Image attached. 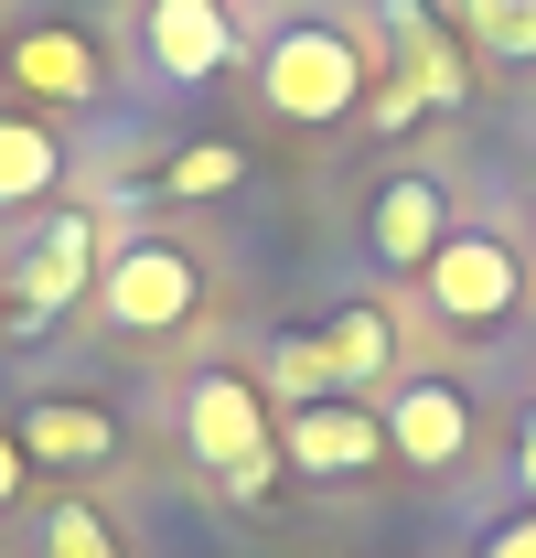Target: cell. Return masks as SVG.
<instances>
[{"label":"cell","instance_id":"obj_16","mask_svg":"<svg viewBox=\"0 0 536 558\" xmlns=\"http://www.w3.org/2000/svg\"><path fill=\"white\" fill-rule=\"evenodd\" d=\"M268 387H279L290 409H312V398H343V387H333V354H322V333H301V344L268 354Z\"/></svg>","mask_w":536,"mask_h":558},{"label":"cell","instance_id":"obj_2","mask_svg":"<svg viewBox=\"0 0 536 558\" xmlns=\"http://www.w3.org/2000/svg\"><path fill=\"white\" fill-rule=\"evenodd\" d=\"M365 44L343 33V22H290V33H268V54H258V86H268V108L279 119H301V130H322V119H354L376 86H365Z\"/></svg>","mask_w":536,"mask_h":558},{"label":"cell","instance_id":"obj_11","mask_svg":"<svg viewBox=\"0 0 536 558\" xmlns=\"http://www.w3.org/2000/svg\"><path fill=\"white\" fill-rule=\"evenodd\" d=\"M11 440H22V462H108V451H119V418L108 409H86V398H44V409H22V429H11Z\"/></svg>","mask_w":536,"mask_h":558},{"label":"cell","instance_id":"obj_13","mask_svg":"<svg viewBox=\"0 0 536 558\" xmlns=\"http://www.w3.org/2000/svg\"><path fill=\"white\" fill-rule=\"evenodd\" d=\"M322 354H333V387L354 398V387H376V376L398 365V323H387V312H333V323H322Z\"/></svg>","mask_w":536,"mask_h":558},{"label":"cell","instance_id":"obj_3","mask_svg":"<svg viewBox=\"0 0 536 558\" xmlns=\"http://www.w3.org/2000/svg\"><path fill=\"white\" fill-rule=\"evenodd\" d=\"M97 312H108L119 333H183V323L204 312L194 247H172V236H130V247L97 269Z\"/></svg>","mask_w":536,"mask_h":558},{"label":"cell","instance_id":"obj_19","mask_svg":"<svg viewBox=\"0 0 536 558\" xmlns=\"http://www.w3.org/2000/svg\"><path fill=\"white\" fill-rule=\"evenodd\" d=\"M365 108H376V130H407V119H418V108H429V97H418V86H407V75H398V86H376V97H365Z\"/></svg>","mask_w":536,"mask_h":558},{"label":"cell","instance_id":"obj_15","mask_svg":"<svg viewBox=\"0 0 536 558\" xmlns=\"http://www.w3.org/2000/svg\"><path fill=\"white\" fill-rule=\"evenodd\" d=\"M236 183H247V150H236V140H194V150H172V172H161V194H183V205L236 194Z\"/></svg>","mask_w":536,"mask_h":558},{"label":"cell","instance_id":"obj_17","mask_svg":"<svg viewBox=\"0 0 536 558\" xmlns=\"http://www.w3.org/2000/svg\"><path fill=\"white\" fill-rule=\"evenodd\" d=\"M44 558H119L97 505H44Z\"/></svg>","mask_w":536,"mask_h":558},{"label":"cell","instance_id":"obj_18","mask_svg":"<svg viewBox=\"0 0 536 558\" xmlns=\"http://www.w3.org/2000/svg\"><path fill=\"white\" fill-rule=\"evenodd\" d=\"M462 22L494 54H536V0H462Z\"/></svg>","mask_w":536,"mask_h":558},{"label":"cell","instance_id":"obj_4","mask_svg":"<svg viewBox=\"0 0 536 558\" xmlns=\"http://www.w3.org/2000/svg\"><path fill=\"white\" fill-rule=\"evenodd\" d=\"M429 312L440 323H462V333H494L515 301H526V269H515V247L504 236H483V226H451L440 236V258H429Z\"/></svg>","mask_w":536,"mask_h":558},{"label":"cell","instance_id":"obj_22","mask_svg":"<svg viewBox=\"0 0 536 558\" xmlns=\"http://www.w3.org/2000/svg\"><path fill=\"white\" fill-rule=\"evenodd\" d=\"M11 494H22V440L0 429V505H11Z\"/></svg>","mask_w":536,"mask_h":558},{"label":"cell","instance_id":"obj_1","mask_svg":"<svg viewBox=\"0 0 536 558\" xmlns=\"http://www.w3.org/2000/svg\"><path fill=\"white\" fill-rule=\"evenodd\" d=\"M183 440H194V462L236 505H258L268 473H279V418H268V387L247 365H204L194 387H183Z\"/></svg>","mask_w":536,"mask_h":558},{"label":"cell","instance_id":"obj_10","mask_svg":"<svg viewBox=\"0 0 536 558\" xmlns=\"http://www.w3.org/2000/svg\"><path fill=\"white\" fill-rule=\"evenodd\" d=\"M440 236H451V205H440V183H418V172H398V183L376 194V215H365V247H376L387 269H429Z\"/></svg>","mask_w":536,"mask_h":558},{"label":"cell","instance_id":"obj_21","mask_svg":"<svg viewBox=\"0 0 536 558\" xmlns=\"http://www.w3.org/2000/svg\"><path fill=\"white\" fill-rule=\"evenodd\" d=\"M515 484H526V505H536V418L515 429Z\"/></svg>","mask_w":536,"mask_h":558},{"label":"cell","instance_id":"obj_14","mask_svg":"<svg viewBox=\"0 0 536 558\" xmlns=\"http://www.w3.org/2000/svg\"><path fill=\"white\" fill-rule=\"evenodd\" d=\"M54 172H65L54 130H33V119H0V205H44V194H54Z\"/></svg>","mask_w":536,"mask_h":558},{"label":"cell","instance_id":"obj_20","mask_svg":"<svg viewBox=\"0 0 536 558\" xmlns=\"http://www.w3.org/2000/svg\"><path fill=\"white\" fill-rule=\"evenodd\" d=\"M483 558H536V515H515V526H494V537H483Z\"/></svg>","mask_w":536,"mask_h":558},{"label":"cell","instance_id":"obj_12","mask_svg":"<svg viewBox=\"0 0 536 558\" xmlns=\"http://www.w3.org/2000/svg\"><path fill=\"white\" fill-rule=\"evenodd\" d=\"M376 22H387V44H398V65H407V86H418V97H429V108H451V97H462L472 75H462V54H451V33H440V22H429V11H418V0H387V11H376Z\"/></svg>","mask_w":536,"mask_h":558},{"label":"cell","instance_id":"obj_7","mask_svg":"<svg viewBox=\"0 0 536 558\" xmlns=\"http://www.w3.org/2000/svg\"><path fill=\"white\" fill-rule=\"evenodd\" d=\"M376 451H387V418L354 398H312L279 418V462H301V473H365Z\"/></svg>","mask_w":536,"mask_h":558},{"label":"cell","instance_id":"obj_9","mask_svg":"<svg viewBox=\"0 0 536 558\" xmlns=\"http://www.w3.org/2000/svg\"><path fill=\"white\" fill-rule=\"evenodd\" d=\"M139 44H150V75H172V86H204V75L236 54V22H226V0H150Z\"/></svg>","mask_w":536,"mask_h":558},{"label":"cell","instance_id":"obj_5","mask_svg":"<svg viewBox=\"0 0 536 558\" xmlns=\"http://www.w3.org/2000/svg\"><path fill=\"white\" fill-rule=\"evenodd\" d=\"M97 215H54L33 247H22V269H11V301H22V323H54L65 301H86L97 290Z\"/></svg>","mask_w":536,"mask_h":558},{"label":"cell","instance_id":"obj_8","mask_svg":"<svg viewBox=\"0 0 536 558\" xmlns=\"http://www.w3.org/2000/svg\"><path fill=\"white\" fill-rule=\"evenodd\" d=\"M11 75H22V97H44V108H86V97L108 86V54H97L75 22H22V33H11Z\"/></svg>","mask_w":536,"mask_h":558},{"label":"cell","instance_id":"obj_6","mask_svg":"<svg viewBox=\"0 0 536 558\" xmlns=\"http://www.w3.org/2000/svg\"><path fill=\"white\" fill-rule=\"evenodd\" d=\"M376 418H387V451L418 462V473H451V462L472 451V398H462V387H440V376H407Z\"/></svg>","mask_w":536,"mask_h":558}]
</instances>
